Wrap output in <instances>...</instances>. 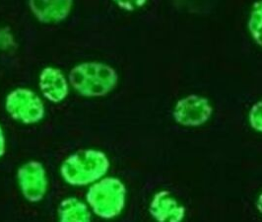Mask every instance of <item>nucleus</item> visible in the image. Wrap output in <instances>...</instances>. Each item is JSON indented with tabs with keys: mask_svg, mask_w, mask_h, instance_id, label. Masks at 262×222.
Segmentation results:
<instances>
[{
	"mask_svg": "<svg viewBox=\"0 0 262 222\" xmlns=\"http://www.w3.org/2000/svg\"><path fill=\"white\" fill-rule=\"evenodd\" d=\"M69 79L71 86L86 97L105 96L118 83L116 71L99 63H85L75 66L69 74Z\"/></svg>",
	"mask_w": 262,
	"mask_h": 222,
	"instance_id": "nucleus-1",
	"label": "nucleus"
},
{
	"mask_svg": "<svg viewBox=\"0 0 262 222\" xmlns=\"http://www.w3.org/2000/svg\"><path fill=\"white\" fill-rule=\"evenodd\" d=\"M107 167L108 163L103 153L96 150H83L66 160L61 173L69 184L87 185L102 177Z\"/></svg>",
	"mask_w": 262,
	"mask_h": 222,
	"instance_id": "nucleus-2",
	"label": "nucleus"
},
{
	"mask_svg": "<svg viewBox=\"0 0 262 222\" xmlns=\"http://www.w3.org/2000/svg\"><path fill=\"white\" fill-rule=\"evenodd\" d=\"M122 189L118 181L106 179L95 184L89 190L87 198L96 214L112 217L121 209Z\"/></svg>",
	"mask_w": 262,
	"mask_h": 222,
	"instance_id": "nucleus-3",
	"label": "nucleus"
},
{
	"mask_svg": "<svg viewBox=\"0 0 262 222\" xmlns=\"http://www.w3.org/2000/svg\"><path fill=\"white\" fill-rule=\"evenodd\" d=\"M6 109L15 119L26 124L39 122L45 114V107L39 96L31 90L22 88L8 95Z\"/></svg>",
	"mask_w": 262,
	"mask_h": 222,
	"instance_id": "nucleus-4",
	"label": "nucleus"
},
{
	"mask_svg": "<svg viewBox=\"0 0 262 222\" xmlns=\"http://www.w3.org/2000/svg\"><path fill=\"white\" fill-rule=\"evenodd\" d=\"M19 183L27 199L38 201L41 199L47 190L45 170L37 162H32L19 171Z\"/></svg>",
	"mask_w": 262,
	"mask_h": 222,
	"instance_id": "nucleus-5",
	"label": "nucleus"
},
{
	"mask_svg": "<svg viewBox=\"0 0 262 222\" xmlns=\"http://www.w3.org/2000/svg\"><path fill=\"white\" fill-rule=\"evenodd\" d=\"M73 0H29L30 9L40 22L51 24L66 19Z\"/></svg>",
	"mask_w": 262,
	"mask_h": 222,
	"instance_id": "nucleus-6",
	"label": "nucleus"
},
{
	"mask_svg": "<svg viewBox=\"0 0 262 222\" xmlns=\"http://www.w3.org/2000/svg\"><path fill=\"white\" fill-rule=\"evenodd\" d=\"M39 87L43 96L53 103L63 101L68 94V83L64 75L53 67L42 70L39 76Z\"/></svg>",
	"mask_w": 262,
	"mask_h": 222,
	"instance_id": "nucleus-7",
	"label": "nucleus"
},
{
	"mask_svg": "<svg viewBox=\"0 0 262 222\" xmlns=\"http://www.w3.org/2000/svg\"><path fill=\"white\" fill-rule=\"evenodd\" d=\"M59 215L62 221H89L90 213L87 208L75 198L63 201L59 209Z\"/></svg>",
	"mask_w": 262,
	"mask_h": 222,
	"instance_id": "nucleus-8",
	"label": "nucleus"
},
{
	"mask_svg": "<svg viewBox=\"0 0 262 222\" xmlns=\"http://www.w3.org/2000/svg\"><path fill=\"white\" fill-rule=\"evenodd\" d=\"M250 29L253 37L262 45V0L255 3L250 19Z\"/></svg>",
	"mask_w": 262,
	"mask_h": 222,
	"instance_id": "nucleus-9",
	"label": "nucleus"
},
{
	"mask_svg": "<svg viewBox=\"0 0 262 222\" xmlns=\"http://www.w3.org/2000/svg\"><path fill=\"white\" fill-rule=\"evenodd\" d=\"M114 1L120 8L131 11L143 6L147 0H114Z\"/></svg>",
	"mask_w": 262,
	"mask_h": 222,
	"instance_id": "nucleus-10",
	"label": "nucleus"
},
{
	"mask_svg": "<svg viewBox=\"0 0 262 222\" xmlns=\"http://www.w3.org/2000/svg\"><path fill=\"white\" fill-rule=\"evenodd\" d=\"M13 44L12 36L6 31H0V49H5Z\"/></svg>",
	"mask_w": 262,
	"mask_h": 222,
	"instance_id": "nucleus-11",
	"label": "nucleus"
},
{
	"mask_svg": "<svg viewBox=\"0 0 262 222\" xmlns=\"http://www.w3.org/2000/svg\"><path fill=\"white\" fill-rule=\"evenodd\" d=\"M4 152V138H3V134L0 129V156L3 154Z\"/></svg>",
	"mask_w": 262,
	"mask_h": 222,
	"instance_id": "nucleus-12",
	"label": "nucleus"
}]
</instances>
